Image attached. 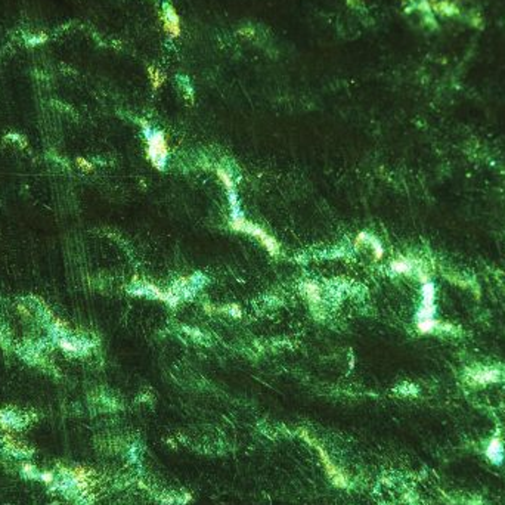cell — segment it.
<instances>
[{
    "instance_id": "6da1fadb",
    "label": "cell",
    "mask_w": 505,
    "mask_h": 505,
    "mask_svg": "<svg viewBox=\"0 0 505 505\" xmlns=\"http://www.w3.org/2000/svg\"><path fill=\"white\" fill-rule=\"evenodd\" d=\"M421 294H423V300H421V306L416 312V328L419 332L427 334V332H433L439 326V322L434 321V310H436V307H434V297H436L434 285L430 281L423 282Z\"/></svg>"
},
{
    "instance_id": "8992f818",
    "label": "cell",
    "mask_w": 505,
    "mask_h": 505,
    "mask_svg": "<svg viewBox=\"0 0 505 505\" xmlns=\"http://www.w3.org/2000/svg\"><path fill=\"white\" fill-rule=\"evenodd\" d=\"M316 449L319 451V455H321L322 462H324V466H325V469H326V473H328V476L331 477V480L334 482V485L344 487V486H346V479H344V476L342 474V471H339V469H337V467L332 464L331 459L328 458V455L325 453V451H322L321 446H316Z\"/></svg>"
},
{
    "instance_id": "8fae6325",
    "label": "cell",
    "mask_w": 505,
    "mask_h": 505,
    "mask_svg": "<svg viewBox=\"0 0 505 505\" xmlns=\"http://www.w3.org/2000/svg\"><path fill=\"white\" fill-rule=\"evenodd\" d=\"M366 244H369V245L372 247L375 259H377V260H380V259L383 257V245H381V242L378 241L377 238H374L372 235L366 234Z\"/></svg>"
},
{
    "instance_id": "52a82bcc",
    "label": "cell",
    "mask_w": 505,
    "mask_h": 505,
    "mask_svg": "<svg viewBox=\"0 0 505 505\" xmlns=\"http://www.w3.org/2000/svg\"><path fill=\"white\" fill-rule=\"evenodd\" d=\"M471 380L477 384H487V383H496L501 380V372L498 369H480L471 372Z\"/></svg>"
},
{
    "instance_id": "7c38bea8",
    "label": "cell",
    "mask_w": 505,
    "mask_h": 505,
    "mask_svg": "<svg viewBox=\"0 0 505 505\" xmlns=\"http://www.w3.org/2000/svg\"><path fill=\"white\" fill-rule=\"evenodd\" d=\"M149 74H151V78H152V86H154V89L157 90V89L161 86V84H162L164 77H162V74H161L158 70H151Z\"/></svg>"
},
{
    "instance_id": "5b68a950",
    "label": "cell",
    "mask_w": 505,
    "mask_h": 505,
    "mask_svg": "<svg viewBox=\"0 0 505 505\" xmlns=\"http://www.w3.org/2000/svg\"><path fill=\"white\" fill-rule=\"evenodd\" d=\"M162 21H164V30L168 36L178 37L180 34V19H179V15L176 14V11L173 9V6L164 5Z\"/></svg>"
},
{
    "instance_id": "7a4b0ae2",
    "label": "cell",
    "mask_w": 505,
    "mask_h": 505,
    "mask_svg": "<svg viewBox=\"0 0 505 505\" xmlns=\"http://www.w3.org/2000/svg\"><path fill=\"white\" fill-rule=\"evenodd\" d=\"M144 133L148 142V158L152 162V165L158 170L167 165V157H168V148L167 141L164 138V133L160 130L152 129L149 124L144 123Z\"/></svg>"
},
{
    "instance_id": "ba28073f",
    "label": "cell",
    "mask_w": 505,
    "mask_h": 505,
    "mask_svg": "<svg viewBox=\"0 0 505 505\" xmlns=\"http://www.w3.org/2000/svg\"><path fill=\"white\" fill-rule=\"evenodd\" d=\"M486 455L492 462H495V464H501L502 456H504V448H502L501 439L498 436L490 440V443L486 449Z\"/></svg>"
},
{
    "instance_id": "30bf717a",
    "label": "cell",
    "mask_w": 505,
    "mask_h": 505,
    "mask_svg": "<svg viewBox=\"0 0 505 505\" xmlns=\"http://www.w3.org/2000/svg\"><path fill=\"white\" fill-rule=\"evenodd\" d=\"M392 269L396 273H411L414 271V263L408 259H397L392 262Z\"/></svg>"
},
{
    "instance_id": "4fadbf2b",
    "label": "cell",
    "mask_w": 505,
    "mask_h": 505,
    "mask_svg": "<svg viewBox=\"0 0 505 505\" xmlns=\"http://www.w3.org/2000/svg\"><path fill=\"white\" fill-rule=\"evenodd\" d=\"M78 164H80V165H83L84 168H88V170H90V168H92V165H90L88 161H84V160H78Z\"/></svg>"
},
{
    "instance_id": "3957f363",
    "label": "cell",
    "mask_w": 505,
    "mask_h": 505,
    "mask_svg": "<svg viewBox=\"0 0 505 505\" xmlns=\"http://www.w3.org/2000/svg\"><path fill=\"white\" fill-rule=\"evenodd\" d=\"M232 229L234 231H238V232H244V234H248V235H252L254 238H257L263 245L265 248L271 252L272 256H278L279 254V245L278 242L265 232V229L259 228L257 225L248 222L244 216L238 217V219H232Z\"/></svg>"
},
{
    "instance_id": "277c9868",
    "label": "cell",
    "mask_w": 505,
    "mask_h": 505,
    "mask_svg": "<svg viewBox=\"0 0 505 505\" xmlns=\"http://www.w3.org/2000/svg\"><path fill=\"white\" fill-rule=\"evenodd\" d=\"M217 176L220 178V180L225 183L226 189H228V198H229V205H231V213H232V219H238L242 215L241 212V205H239V199H238V194H236V189H235V183L232 180V176L223 170V168H217Z\"/></svg>"
},
{
    "instance_id": "9c48e42d",
    "label": "cell",
    "mask_w": 505,
    "mask_h": 505,
    "mask_svg": "<svg viewBox=\"0 0 505 505\" xmlns=\"http://www.w3.org/2000/svg\"><path fill=\"white\" fill-rule=\"evenodd\" d=\"M303 291H305L306 297H307V300H309L310 303H313V305L321 303V289L318 288L316 284H313V282H306V284L303 285Z\"/></svg>"
}]
</instances>
